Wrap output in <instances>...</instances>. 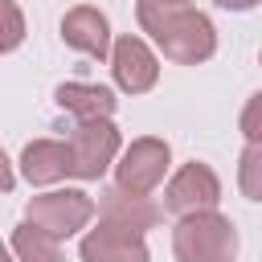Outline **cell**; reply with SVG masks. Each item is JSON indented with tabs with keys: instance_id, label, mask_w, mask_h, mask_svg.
<instances>
[{
	"instance_id": "cell-1",
	"label": "cell",
	"mask_w": 262,
	"mask_h": 262,
	"mask_svg": "<svg viewBox=\"0 0 262 262\" xmlns=\"http://www.w3.org/2000/svg\"><path fill=\"white\" fill-rule=\"evenodd\" d=\"M135 16H139V29L160 45V53L176 66H196L205 57H213L217 49V29L205 12L196 8H156L147 0L135 4Z\"/></svg>"
},
{
	"instance_id": "cell-4",
	"label": "cell",
	"mask_w": 262,
	"mask_h": 262,
	"mask_svg": "<svg viewBox=\"0 0 262 262\" xmlns=\"http://www.w3.org/2000/svg\"><path fill=\"white\" fill-rule=\"evenodd\" d=\"M94 217V201L82 192V188H57V192H41L29 201L25 209V221L37 225L41 233H49L53 242L86 229V221Z\"/></svg>"
},
{
	"instance_id": "cell-14",
	"label": "cell",
	"mask_w": 262,
	"mask_h": 262,
	"mask_svg": "<svg viewBox=\"0 0 262 262\" xmlns=\"http://www.w3.org/2000/svg\"><path fill=\"white\" fill-rule=\"evenodd\" d=\"M25 41V12L16 0H0V53H12Z\"/></svg>"
},
{
	"instance_id": "cell-13",
	"label": "cell",
	"mask_w": 262,
	"mask_h": 262,
	"mask_svg": "<svg viewBox=\"0 0 262 262\" xmlns=\"http://www.w3.org/2000/svg\"><path fill=\"white\" fill-rule=\"evenodd\" d=\"M12 254H16V262H61L57 242L49 233H41L37 225H29V221H20L12 229Z\"/></svg>"
},
{
	"instance_id": "cell-8",
	"label": "cell",
	"mask_w": 262,
	"mask_h": 262,
	"mask_svg": "<svg viewBox=\"0 0 262 262\" xmlns=\"http://www.w3.org/2000/svg\"><path fill=\"white\" fill-rule=\"evenodd\" d=\"M61 41L86 57H106L111 53V20L106 12H98L94 4H74L61 16Z\"/></svg>"
},
{
	"instance_id": "cell-11",
	"label": "cell",
	"mask_w": 262,
	"mask_h": 262,
	"mask_svg": "<svg viewBox=\"0 0 262 262\" xmlns=\"http://www.w3.org/2000/svg\"><path fill=\"white\" fill-rule=\"evenodd\" d=\"M53 98L78 123H98V119H111L115 115V94L106 86H94V82H61L53 90Z\"/></svg>"
},
{
	"instance_id": "cell-9",
	"label": "cell",
	"mask_w": 262,
	"mask_h": 262,
	"mask_svg": "<svg viewBox=\"0 0 262 262\" xmlns=\"http://www.w3.org/2000/svg\"><path fill=\"white\" fill-rule=\"evenodd\" d=\"M78 254H82V262H147L151 258L139 233L106 225V221H98V229H90L82 237Z\"/></svg>"
},
{
	"instance_id": "cell-20",
	"label": "cell",
	"mask_w": 262,
	"mask_h": 262,
	"mask_svg": "<svg viewBox=\"0 0 262 262\" xmlns=\"http://www.w3.org/2000/svg\"><path fill=\"white\" fill-rule=\"evenodd\" d=\"M0 262H12V254H8V250H4V246H0Z\"/></svg>"
},
{
	"instance_id": "cell-12",
	"label": "cell",
	"mask_w": 262,
	"mask_h": 262,
	"mask_svg": "<svg viewBox=\"0 0 262 262\" xmlns=\"http://www.w3.org/2000/svg\"><path fill=\"white\" fill-rule=\"evenodd\" d=\"M20 172L29 184H53L61 176H70V151L57 139H33L20 151Z\"/></svg>"
},
{
	"instance_id": "cell-18",
	"label": "cell",
	"mask_w": 262,
	"mask_h": 262,
	"mask_svg": "<svg viewBox=\"0 0 262 262\" xmlns=\"http://www.w3.org/2000/svg\"><path fill=\"white\" fill-rule=\"evenodd\" d=\"M221 8H233V12H246V8H254L258 0H217Z\"/></svg>"
},
{
	"instance_id": "cell-19",
	"label": "cell",
	"mask_w": 262,
	"mask_h": 262,
	"mask_svg": "<svg viewBox=\"0 0 262 262\" xmlns=\"http://www.w3.org/2000/svg\"><path fill=\"white\" fill-rule=\"evenodd\" d=\"M147 4H156V8H184L188 0H147Z\"/></svg>"
},
{
	"instance_id": "cell-6",
	"label": "cell",
	"mask_w": 262,
	"mask_h": 262,
	"mask_svg": "<svg viewBox=\"0 0 262 262\" xmlns=\"http://www.w3.org/2000/svg\"><path fill=\"white\" fill-rule=\"evenodd\" d=\"M217 201H221V180H217V172L209 164H196V160L184 164L164 188V209L172 217L209 213V209H217Z\"/></svg>"
},
{
	"instance_id": "cell-10",
	"label": "cell",
	"mask_w": 262,
	"mask_h": 262,
	"mask_svg": "<svg viewBox=\"0 0 262 262\" xmlns=\"http://www.w3.org/2000/svg\"><path fill=\"white\" fill-rule=\"evenodd\" d=\"M98 213L106 225H119V229H131V233H147L160 225V209L147 201V196H131L123 188H102L98 196Z\"/></svg>"
},
{
	"instance_id": "cell-3",
	"label": "cell",
	"mask_w": 262,
	"mask_h": 262,
	"mask_svg": "<svg viewBox=\"0 0 262 262\" xmlns=\"http://www.w3.org/2000/svg\"><path fill=\"white\" fill-rule=\"evenodd\" d=\"M168 164H172V147L156 135H139L115 164V188H123L131 196H147L164 184Z\"/></svg>"
},
{
	"instance_id": "cell-16",
	"label": "cell",
	"mask_w": 262,
	"mask_h": 262,
	"mask_svg": "<svg viewBox=\"0 0 262 262\" xmlns=\"http://www.w3.org/2000/svg\"><path fill=\"white\" fill-rule=\"evenodd\" d=\"M258 111H262V94H254V98L246 102V115H242V131H246V139H250V143H258V139H262V131H258Z\"/></svg>"
},
{
	"instance_id": "cell-5",
	"label": "cell",
	"mask_w": 262,
	"mask_h": 262,
	"mask_svg": "<svg viewBox=\"0 0 262 262\" xmlns=\"http://www.w3.org/2000/svg\"><path fill=\"white\" fill-rule=\"evenodd\" d=\"M66 151H70V176L98 180L111 168V160L119 156V127L111 119L78 123L74 135H70V143H66Z\"/></svg>"
},
{
	"instance_id": "cell-17",
	"label": "cell",
	"mask_w": 262,
	"mask_h": 262,
	"mask_svg": "<svg viewBox=\"0 0 262 262\" xmlns=\"http://www.w3.org/2000/svg\"><path fill=\"white\" fill-rule=\"evenodd\" d=\"M12 180H16V176H12V164H8V156L0 151V192H8V188H12Z\"/></svg>"
},
{
	"instance_id": "cell-15",
	"label": "cell",
	"mask_w": 262,
	"mask_h": 262,
	"mask_svg": "<svg viewBox=\"0 0 262 262\" xmlns=\"http://www.w3.org/2000/svg\"><path fill=\"white\" fill-rule=\"evenodd\" d=\"M242 192L250 201H262V143H246L242 151Z\"/></svg>"
},
{
	"instance_id": "cell-7",
	"label": "cell",
	"mask_w": 262,
	"mask_h": 262,
	"mask_svg": "<svg viewBox=\"0 0 262 262\" xmlns=\"http://www.w3.org/2000/svg\"><path fill=\"white\" fill-rule=\"evenodd\" d=\"M111 74L123 94H147L160 78V61L139 37H119L111 49Z\"/></svg>"
},
{
	"instance_id": "cell-2",
	"label": "cell",
	"mask_w": 262,
	"mask_h": 262,
	"mask_svg": "<svg viewBox=\"0 0 262 262\" xmlns=\"http://www.w3.org/2000/svg\"><path fill=\"white\" fill-rule=\"evenodd\" d=\"M176 262H233L237 258V229L217 209L180 217L172 229Z\"/></svg>"
}]
</instances>
